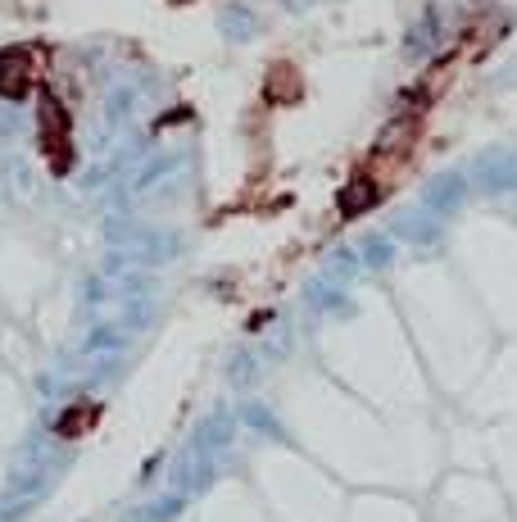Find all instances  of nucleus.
<instances>
[{
    "label": "nucleus",
    "instance_id": "1",
    "mask_svg": "<svg viewBox=\"0 0 517 522\" xmlns=\"http://www.w3.org/2000/svg\"><path fill=\"white\" fill-rule=\"evenodd\" d=\"M28 73H32L28 55L23 50H5L0 55V96H19L28 87Z\"/></svg>",
    "mask_w": 517,
    "mask_h": 522
}]
</instances>
